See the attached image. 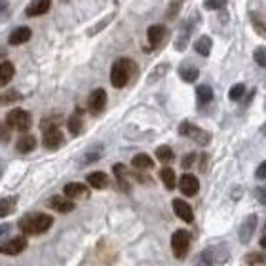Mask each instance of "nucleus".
I'll use <instances>...</instances> for the list:
<instances>
[{
  "label": "nucleus",
  "mask_w": 266,
  "mask_h": 266,
  "mask_svg": "<svg viewBox=\"0 0 266 266\" xmlns=\"http://www.w3.org/2000/svg\"><path fill=\"white\" fill-rule=\"evenodd\" d=\"M51 224H53V219L49 217V215H46V213H27L17 222L19 230L23 234H29V236L42 234V232L49 230Z\"/></svg>",
  "instance_id": "nucleus-1"
},
{
  "label": "nucleus",
  "mask_w": 266,
  "mask_h": 266,
  "mask_svg": "<svg viewBox=\"0 0 266 266\" xmlns=\"http://www.w3.org/2000/svg\"><path fill=\"white\" fill-rule=\"evenodd\" d=\"M135 73H137V65L130 57H122L110 69V84L120 89V88H124V86L130 82V78Z\"/></svg>",
  "instance_id": "nucleus-2"
},
{
  "label": "nucleus",
  "mask_w": 266,
  "mask_h": 266,
  "mask_svg": "<svg viewBox=\"0 0 266 266\" xmlns=\"http://www.w3.org/2000/svg\"><path fill=\"white\" fill-rule=\"evenodd\" d=\"M40 128H42V133H44V139L42 141H44L46 148L55 150V148H59L63 145V133L59 130L57 118H46V120H42Z\"/></svg>",
  "instance_id": "nucleus-3"
},
{
  "label": "nucleus",
  "mask_w": 266,
  "mask_h": 266,
  "mask_svg": "<svg viewBox=\"0 0 266 266\" xmlns=\"http://www.w3.org/2000/svg\"><path fill=\"white\" fill-rule=\"evenodd\" d=\"M179 133H181L182 137H190L192 141H196L198 145L202 146H207L211 143V133L202 130V128H198V126H192L190 122H182L181 126H179Z\"/></svg>",
  "instance_id": "nucleus-4"
},
{
  "label": "nucleus",
  "mask_w": 266,
  "mask_h": 266,
  "mask_svg": "<svg viewBox=\"0 0 266 266\" xmlns=\"http://www.w3.org/2000/svg\"><path fill=\"white\" fill-rule=\"evenodd\" d=\"M6 124L10 130L15 132H27L31 128V114L23 109H13L6 116Z\"/></svg>",
  "instance_id": "nucleus-5"
},
{
  "label": "nucleus",
  "mask_w": 266,
  "mask_h": 266,
  "mask_svg": "<svg viewBox=\"0 0 266 266\" xmlns=\"http://www.w3.org/2000/svg\"><path fill=\"white\" fill-rule=\"evenodd\" d=\"M190 247V234L186 230H175L171 236V249L177 259H184Z\"/></svg>",
  "instance_id": "nucleus-6"
},
{
  "label": "nucleus",
  "mask_w": 266,
  "mask_h": 266,
  "mask_svg": "<svg viewBox=\"0 0 266 266\" xmlns=\"http://www.w3.org/2000/svg\"><path fill=\"white\" fill-rule=\"evenodd\" d=\"M105 105H107V91L103 88H97L89 93V99H88V109L91 114H101L105 110Z\"/></svg>",
  "instance_id": "nucleus-7"
},
{
  "label": "nucleus",
  "mask_w": 266,
  "mask_h": 266,
  "mask_svg": "<svg viewBox=\"0 0 266 266\" xmlns=\"http://www.w3.org/2000/svg\"><path fill=\"white\" fill-rule=\"evenodd\" d=\"M27 247V238L25 236H15L12 240H8L6 243L0 245V253L2 255H19L25 251Z\"/></svg>",
  "instance_id": "nucleus-8"
},
{
  "label": "nucleus",
  "mask_w": 266,
  "mask_h": 266,
  "mask_svg": "<svg viewBox=\"0 0 266 266\" xmlns=\"http://www.w3.org/2000/svg\"><path fill=\"white\" fill-rule=\"evenodd\" d=\"M255 228H257V215H255V213H251V215H247V217L243 219L242 226H240V232H238V236H240V242H242V243H249V242H251Z\"/></svg>",
  "instance_id": "nucleus-9"
},
{
  "label": "nucleus",
  "mask_w": 266,
  "mask_h": 266,
  "mask_svg": "<svg viewBox=\"0 0 266 266\" xmlns=\"http://www.w3.org/2000/svg\"><path fill=\"white\" fill-rule=\"evenodd\" d=\"M179 188L184 196H196L198 190H200V181L196 179V175H190V173H184L179 181Z\"/></svg>",
  "instance_id": "nucleus-10"
},
{
  "label": "nucleus",
  "mask_w": 266,
  "mask_h": 266,
  "mask_svg": "<svg viewBox=\"0 0 266 266\" xmlns=\"http://www.w3.org/2000/svg\"><path fill=\"white\" fill-rule=\"evenodd\" d=\"M173 211H175V215L184 221V222H192L194 221V211L192 207L188 206L186 202H182L181 198H175L173 200Z\"/></svg>",
  "instance_id": "nucleus-11"
},
{
  "label": "nucleus",
  "mask_w": 266,
  "mask_h": 266,
  "mask_svg": "<svg viewBox=\"0 0 266 266\" xmlns=\"http://www.w3.org/2000/svg\"><path fill=\"white\" fill-rule=\"evenodd\" d=\"M49 207L53 211H59V213H71L74 209V202L67 196H53L49 200Z\"/></svg>",
  "instance_id": "nucleus-12"
},
{
  "label": "nucleus",
  "mask_w": 266,
  "mask_h": 266,
  "mask_svg": "<svg viewBox=\"0 0 266 266\" xmlns=\"http://www.w3.org/2000/svg\"><path fill=\"white\" fill-rule=\"evenodd\" d=\"M65 196L71 198V200L88 198L89 196V188L86 184H82V182H69V184H65Z\"/></svg>",
  "instance_id": "nucleus-13"
},
{
  "label": "nucleus",
  "mask_w": 266,
  "mask_h": 266,
  "mask_svg": "<svg viewBox=\"0 0 266 266\" xmlns=\"http://www.w3.org/2000/svg\"><path fill=\"white\" fill-rule=\"evenodd\" d=\"M31 37H33V31H31L29 27H17V29H13V33L8 37V44H12V46H21V44H25Z\"/></svg>",
  "instance_id": "nucleus-14"
},
{
  "label": "nucleus",
  "mask_w": 266,
  "mask_h": 266,
  "mask_svg": "<svg viewBox=\"0 0 266 266\" xmlns=\"http://www.w3.org/2000/svg\"><path fill=\"white\" fill-rule=\"evenodd\" d=\"M49 6H51V2H49V0H33V2L27 6V10H25V15H29V17L44 15V13L49 10Z\"/></svg>",
  "instance_id": "nucleus-15"
},
{
  "label": "nucleus",
  "mask_w": 266,
  "mask_h": 266,
  "mask_svg": "<svg viewBox=\"0 0 266 266\" xmlns=\"http://www.w3.org/2000/svg\"><path fill=\"white\" fill-rule=\"evenodd\" d=\"M146 37H148L150 46L156 48L158 44L164 40V37H166V27L164 25H150L148 31H146Z\"/></svg>",
  "instance_id": "nucleus-16"
},
{
  "label": "nucleus",
  "mask_w": 266,
  "mask_h": 266,
  "mask_svg": "<svg viewBox=\"0 0 266 266\" xmlns=\"http://www.w3.org/2000/svg\"><path fill=\"white\" fill-rule=\"evenodd\" d=\"M86 181H88L89 186H93L97 190H103V188L109 186V177H107V173H103V171H93V173H89Z\"/></svg>",
  "instance_id": "nucleus-17"
},
{
  "label": "nucleus",
  "mask_w": 266,
  "mask_h": 266,
  "mask_svg": "<svg viewBox=\"0 0 266 266\" xmlns=\"http://www.w3.org/2000/svg\"><path fill=\"white\" fill-rule=\"evenodd\" d=\"M13 74H15V67H13L10 61H2L0 63V86L10 84Z\"/></svg>",
  "instance_id": "nucleus-18"
},
{
  "label": "nucleus",
  "mask_w": 266,
  "mask_h": 266,
  "mask_svg": "<svg viewBox=\"0 0 266 266\" xmlns=\"http://www.w3.org/2000/svg\"><path fill=\"white\" fill-rule=\"evenodd\" d=\"M69 132L73 133V135H80L82 133V128H84V120H82V110L78 109L74 112L73 116L69 118Z\"/></svg>",
  "instance_id": "nucleus-19"
},
{
  "label": "nucleus",
  "mask_w": 266,
  "mask_h": 266,
  "mask_svg": "<svg viewBox=\"0 0 266 266\" xmlns=\"http://www.w3.org/2000/svg\"><path fill=\"white\" fill-rule=\"evenodd\" d=\"M132 166L135 170H152V166H154V162H152V158L148 156V154H137V156H133L132 160Z\"/></svg>",
  "instance_id": "nucleus-20"
},
{
  "label": "nucleus",
  "mask_w": 266,
  "mask_h": 266,
  "mask_svg": "<svg viewBox=\"0 0 266 266\" xmlns=\"http://www.w3.org/2000/svg\"><path fill=\"white\" fill-rule=\"evenodd\" d=\"M35 146H37V139H35V135H21L19 137V141H17V150L19 152H31V150H35Z\"/></svg>",
  "instance_id": "nucleus-21"
},
{
  "label": "nucleus",
  "mask_w": 266,
  "mask_h": 266,
  "mask_svg": "<svg viewBox=\"0 0 266 266\" xmlns=\"http://www.w3.org/2000/svg\"><path fill=\"white\" fill-rule=\"evenodd\" d=\"M179 76H181L184 82H196L198 76H200V71L194 65H182L181 69H179Z\"/></svg>",
  "instance_id": "nucleus-22"
},
{
  "label": "nucleus",
  "mask_w": 266,
  "mask_h": 266,
  "mask_svg": "<svg viewBox=\"0 0 266 266\" xmlns=\"http://www.w3.org/2000/svg\"><path fill=\"white\" fill-rule=\"evenodd\" d=\"M196 99H198V103H200V105H207V103H211V99H213V89L206 84L198 86V88H196Z\"/></svg>",
  "instance_id": "nucleus-23"
},
{
  "label": "nucleus",
  "mask_w": 266,
  "mask_h": 266,
  "mask_svg": "<svg viewBox=\"0 0 266 266\" xmlns=\"http://www.w3.org/2000/svg\"><path fill=\"white\" fill-rule=\"evenodd\" d=\"M15 204H17V198H15V196H6V198H2V200H0V217H8L10 213H13Z\"/></svg>",
  "instance_id": "nucleus-24"
},
{
  "label": "nucleus",
  "mask_w": 266,
  "mask_h": 266,
  "mask_svg": "<svg viewBox=\"0 0 266 266\" xmlns=\"http://www.w3.org/2000/svg\"><path fill=\"white\" fill-rule=\"evenodd\" d=\"M160 179H162V182L166 184V188H168V190H173V188L177 186L175 171L171 170V168H162V171H160Z\"/></svg>",
  "instance_id": "nucleus-25"
},
{
  "label": "nucleus",
  "mask_w": 266,
  "mask_h": 266,
  "mask_svg": "<svg viewBox=\"0 0 266 266\" xmlns=\"http://www.w3.org/2000/svg\"><path fill=\"white\" fill-rule=\"evenodd\" d=\"M211 46H213L211 38H209V37H200L198 40H196V44H194V49H196L200 55L207 57V55L211 53Z\"/></svg>",
  "instance_id": "nucleus-26"
},
{
  "label": "nucleus",
  "mask_w": 266,
  "mask_h": 266,
  "mask_svg": "<svg viewBox=\"0 0 266 266\" xmlns=\"http://www.w3.org/2000/svg\"><path fill=\"white\" fill-rule=\"evenodd\" d=\"M249 19H251V25H253V29L257 31V35L266 37V23L261 19V15H259L257 12H251L249 13Z\"/></svg>",
  "instance_id": "nucleus-27"
},
{
  "label": "nucleus",
  "mask_w": 266,
  "mask_h": 266,
  "mask_svg": "<svg viewBox=\"0 0 266 266\" xmlns=\"http://www.w3.org/2000/svg\"><path fill=\"white\" fill-rule=\"evenodd\" d=\"M156 158L160 160V162H164V164H168V162H171L173 158H175V154H173V150H171V146L168 145H162L156 148Z\"/></svg>",
  "instance_id": "nucleus-28"
},
{
  "label": "nucleus",
  "mask_w": 266,
  "mask_h": 266,
  "mask_svg": "<svg viewBox=\"0 0 266 266\" xmlns=\"http://www.w3.org/2000/svg\"><path fill=\"white\" fill-rule=\"evenodd\" d=\"M168 71H170V65H168V63H162V65H158L156 69L150 73V76H148V84H154V82H156V80H160V78H162L164 74L168 73Z\"/></svg>",
  "instance_id": "nucleus-29"
},
{
  "label": "nucleus",
  "mask_w": 266,
  "mask_h": 266,
  "mask_svg": "<svg viewBox=\"0 0 266 266\" xmlns=\"http://www.w3.org/2000/svg\"><path fill=\"white\" fill-rule=\"evenodd\" d=\"M190 33H192V29H190V27H186L181 35H179V38L175 40V49H177V51H182V49L186 48L188 38H190Z\"/></svg>",
  "instance_id": "nucleus-30"
},
{
  "label": "nucleus",
  "mask_w": 266,
  "mask_h": 266,
  "mask_svg": "<svg viewBox=\"0 0 266 266\" xmlns=\"http://www.w3.org/2000/svg\"><path fill=\"white\" fill-rule=\"evenodd\" d=\"M196 263H198L196 266H213V263H215L213 251H211V249H206V251H202V253L198 255V261H196Z\"/></svg>",
  "instance_id": "nucleus-31"
},
{
  "label": "nucleus",
  "mask_w": 266,
  "mask_h": 266,
  "mask_svg": "<svg viewBox=\"0 0 266 266\" xmlns=\"http://www.w3.org/2000/svg\"><path fill=\"white\" fill-rule=\"evenodd\" d=\"M243 261L245 263H249V265H255V266H261L266 263V255L265 253H247L243 257Z\"/></svg>",
  "instance_id": "nucleus-32"
},
{
  "label": "nucleus",
  "mask_w": 266,
  "mask_h": 266,
  "mask_svg": "<svg viewBox=\"0 0 266 266\" xmlns=\"http://www.w3.org/2000/svg\"><path fill=\"white\" fill-rule=\"evenodd\" d=\"M243 95H245V86L243 84H236V86H232V88H230V91H228L230 101H240Z\"/></svg>",
  "instance_id": "nucleus-33"
},
{
  "label": "nucleus",
  "mask_w": 266,
  "mask_h": 266,
  "mask_svg": "<svg viewBox=\"0 0 266 266\" xmlns=\"http://www.w3.org/2000/svg\"><path fill=\"white\" fill-rule=\"evenodd\" d=\"M253 59L259 67H266V48L265 46H259L253 51Z\"/></svg>",
  "instance_id": "nucleus-34"
},
{
  "label": "nucleus",
  "mask_w": 266,
  "mask_h": 266,
  "mask_svg": "<svg viewBox=\"0 0 266 266\" xmlns=\"http://www.w3.org/2000/svg\"><path fill=\"white\" fill-rule=\"evenodd\" d=\"M112 17H114V13H109V15H107V17H105L103 21H99V23H97L95 27H93V29H91V31L88 33V35H89V37H93V35H97L99 31H103V27H107V25H109L110 21H112Z\"/></svg>",
  "instance_id": "nucleus-35"
},
{
  "label": "nucleus",
  "mask_w": 266,
  "mask_h": 266,
  "mask_svg": "<svg viewBox=\"0 0 266 266\" xmlns=\"http://www.w3.org/2000/svg\"><path fill=\"white\" fill-rule=\"evenodd\" d=\"M226 6V0H206L204 8L206 10H222Z\"/></svg>",
  "instance_id": "nucleus-36"
},
{
  "label": "nucleus",
  "mask_w": 266,
  "mask_h": 266,
  "mask_svg": "<svg viewBox=\"0 0 266 266\" xmlns=\"http://www.w3.org/2000/svg\"><path fill=\"white\" fill-rule=\"evenodd\" d=\"M19 99H21V95L15 89H10V91H6L2 95V103H13V101H19Z\"/></svg>",
  "instance_id": "nucleus-37"
},
{
  "label": "nucleus",
  "mask_w": 266,
  "mask_h": 266,
  "mask_svg": "<svg viewBox=\"0 0 266 266\" xmlns=\"http://www.w3.org/2000/svg\"><path fill=\"white\" fill-rule=\"evenodd\" d=\"M194 162H196V154L194 152H190V154H186V156L181 160V166L184 168V170H188V168H192Z\"/></svg>",
  "instance_id": "nucleus-38"
},
{
  "label": "nucleus",
  "mask_w": 266,
  "mask_h": 266,
  "mask_svg": "<svg viewBox=\"0 0 266 266\" xmlns=\"http://www.w3.org/2000/svg\"><path fill=\"white\" fill-rule=\"evenodd\" d=\"M8 141H10V128L0 122V143H8Z\"/></svg>",
  "instance_id": "nucleus-39"
},
{
  "label": "nucleus",
  "mask_w": 266,
  "mask_h": 266,
  "mask_svg": "<svg viewBox=\"0 0 266 266\" xmlns=\"http://www.w3.org/2000/svg\"><path fill=\"white\" fill-rule=\"evenodd\" d=\"M255 177H257V179H261V181H265V179H266V162H263V164L257 168V171H255Z\"/></svg>",
  "instance_id": "nucleus-40"
},
{
  "label": "nucleus",
  "mask_w": 266,
  "mask_h": 266,
  "mask_svg": "<svg viewBox=\"0 0 266 266\" xmlns=\"http://www.w3.org/2000/svg\"><path fill=\"white\" fill-rule=\"evenodd\" d=\"M255 196H257V200H259L261 204H266V186H259V188L255 190Z\"/></svg>",
  "instance_id": "nucleus-41"
},
{
  "label": "nucleus",
  "mask_w": 266,
  "mask_h": 266,
  "mask_svg": "<svg viewBox=\"0 0 266 266\" xmlns=\"http://www.w3.org/2000/svg\"><path fill=\"white\" fill-rule=\"evenodd\" d=\"M101 158V150H95V152H88L84 158V164H89V162H95Z\"/></svg>",
  "instance_id": "nucleus-42"
},
{
  "label": "nucleus",
  "mask_w": 266,
  "mask_h": 266,
  "mask_svg": "<svg viewBox=\"0 0 266 266\" xmlns=\"http://www.w3.org/2000/svg\"><path fill=\"white\" fill-rule=\"evenodd\" d=\"M6 17H8V2L0 0V19H6Z\"/></svg>",
  "instance_id": "nucleus-43"
},
{
  "label": "nucleus",
  "mask_w": 266,
  "mask_h": 266,
  "mask_svg": "<svg viewBox=\"0 0 266 266\" xmlns=\"http://www.w3.org/2000/svg\"><path fill=\"white\" fill-rule=\"evenodd\" d=\"M12 228V226H10V224H2V226H0V238H2V236H6V234H8V230Z\"/></svg>",
  "instance_id": "nucleus-44"
},
{
  "label": "nucleus",
  "mask_w": 266,
  "mask_h": 266,
  "mask_svg": "<svg viewBox=\"0 0 266 266\" xmlns=\"http://www.w3.org/2000/svg\"><path fill=\"white\" fill-rule=\"evenodd\" d=\"M261 247H265V249H266V236H263V238H261Z\"/></svg>",
  "instance_id": "nucleus-45"
},
{
  "label": "nucleus",
  "mask_w": 266,
  "mask_h": 266,
  "mask_svg": "<svg viewBox=\"0 0 266 266\" xmlns=\"http://www.w3.org/2000/svg\"><path fill=\"white\" fill-rule=\"evenodd\" d=\"M0 57H6V49L0 48Z\"/></svg>",
  "instance_id": "nucleus-46"
},
{
  "label": "nucleus",
  "mask_w": 266,
  "mask_h": 266,
  "mask_svg": "<svg viewBox=\"0 0 266 266\" xmlns=\"http://www.w3.org/2000/svg\"><path fill=\"white\" fill-rule=\"evenodd\" d=\"M265 110H266V101H265Z\"/></svg>",
  "instance_id": "nucleus-47"
},
{
  "label": "nucleus",
  "mask_w": 266,
  "mask_h": 266,
  "mask_svg": "<svg viewBox=\"0 0 266 266\" xmlns=\"http://www.w3.org/2000/svg\"><path fill=\"white\" fill-rule=\"evenodd\" d=\"M0 103H2V97H0Z\"/></svg>",
  "instance_id": "nucleus-48"
},
{
  "label": "nucleus",
  "mask_w": 266,
  "mask_h": 266,
  "mask_svg": "<svg viewBox=\"0 0 266 266\" xmlns=\"http://www.w3.org/2000/svg\"><path fill=\"white\" fill-rule=\"evenodd\" d=\"M265 84H266V82H265Z\"/></svg>",
  "instance_id": "nucleus-49"
}]
</instances>
